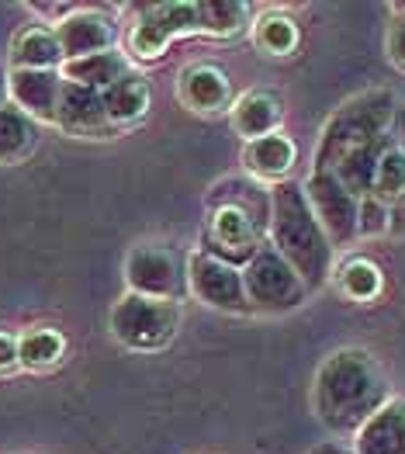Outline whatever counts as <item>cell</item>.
I'll return each mask as SVG.
<instances>
[{"label":"cell","mask_w":405,"mask_h":454,"mask_svg":"<svg viewBox=\"0 0 405 454\" xmlns=\"http://www.w3.org/2000/svg\"><path fill=\"white\" fill-rule=\"evenodd\" d=\"M170 38L174 35L167 32V25H163L149 7H143V18L136 21V28H132V35H129V45H132V52L143 56V59H160V56L167 52Z\"/></svg>","instance_id":"cell-24"},{"label":"cell","mask_w":405,"mask_h":454,"mask_svg":"<svg viewBox=\"0 0 405 454\" xmlns=\"http://www.w3.org/2000/svg\"><path fill=\"white\" fill-rule=\"evenodd\" d=\"M105 98V112L114 129L121 125H132L149 112V83L143 74H125L118 83H111L108 90L101 94Z\"/></svg>","instance_id":"cell-18"},{"label":"cell","mask_w":405,"mask_h":454,"mask_svg":"<svg viewBox=\"0 0 405 454\" xmlns=\"http://www.w3.org/2000/svg\"><path fill=\"white\" fill-rule=\"evenodd\" d=\"M181 326V305L146 299V295H125L111 309V333L129 350H160L174 340Z\"/></svg>","instance_id":"cell-5"},{"label":"cell","mask_w":405,"mask_h":454,"mask_svg":"<svg viewBox=\"0 0 405 454\" xmlns=\"http://www.w3.org/2000/svg\"><path fill=\"white\" fill-rule=\"evenodd\" d=\"M308 454H350L347 448H339V444H332V441H326V444H315Z\"/></svg>","instance_id":"cell-30"},{"label":"cell","mask_w":405,"mask_h":454,"mask_svg":"<svg viewBox=\"0 0 405 454\" xmlns=\"http://www.w3.org/2000/svg\"><path fill=\"white\" fill-rule=\"evenodd\" d=\"M392 121H395V98L388 90H364L357 98H350L343 108H336L319 150H315V170H332L350 150H361L374 139L392 136Z\"/></svg>","instance_id":"cell-4"},{"label":"cell","mask_w":405,"mask_h":454,"mask_svg":"<svg viewBox=\"0 0 405 454\" xmlns=\"http://www.w3.org/2000/svg\"><path fill=\"white\" fill-rule=\"evenodd\" d=\"M370 194H374L378 201H385V205L405 194V150L399 146V143H392L388 150L381 153L378 170H374Z\"/></svg>","instance_id":"cell-22"},{"label":"cell","mask_w":405,"mask_h":454,"mask_svg":"<svg viewBox=\"0 0 405 454\" xmlns=\"http://www.w3.org/2000/svg\"><path fill=\"white\" fill-rule=\"evenodd\" d=\"M187 288L198 302L212 305V309H225V312L250 309L246 288H243V270L205 254V250L187 257Z\"/></svg>","instance_id":"cell-9"},{"label":"cell","mask_w":405,"mask_h":454,"mask_svg":"<svg viewBox=\"0 0 405 454\" xmlns=\"http://www.w3.org/2000/svg\"><path fill=\"white\" fill-rule=\"evenodd\" d=\"M243 288H246V305L260 312H284L305 302L308 288L298 278V270L274 247L270 239L257 250V257L243 267Z\"/></svg>","instance_id":"cell-7"},{"label":"cell","mask_w":405,"mask_h":454,"mask_svg":"<svg viewBox=\"0 0 405 454\" xmlns=\"http://www.w3.org/2000/svg\"><path fill=\"white\" fill-rule=\"evenodd\" d=\"M270 247L298 270L308 292L323 288L332 274V243L323 232L305 188L295 181H281L270 188Z\"/></svg>","instance_id":"cell-3"},{"label":"cell","mask_w":405,"mask_h":454,"mask_svg":"<svg viewBox=\"0 0 405 454\" xmlns=\"http://www.w3.org/2000/svg\"><path fill=\"white\" fill-rule=\"evenodd\" d=\"M11 101V90H7V70L0 67V108Z\"/></svg>","instance_id":"cell-31"},{"label":"cell","mask_w":405,"mask_h":454,"mask_svg":"<svg viewBox=\"0 0 405 454\" xmlns=\"http://www.w3.org/2000/svg\"><path fill=\"white\" fill-rule=\"evenodd\" d=\"M18 364V340L11 333H0V372Z\"/></svg>","instance_id":"cell-29"},{"label":"cell","mask_w":405,"mask_h":454,"mask_svg":"<svg viewBox=\"0 0 405 454\" xmlns=\"http://www.w3.org/2000/svg\"><path fill=\"white\" fill-rule=\"evenodd\" d=\"M59 74L70 83H80V87H90V90L105 94L111 83H118L125 74H132V67H129V59L118 49H108V52H94V56L63 63Z\"/></svg>","instance_id":"cell-17"},{"label":"cell","mask_w":405,"mask_h":454,"mask_svg":"<svg viewBox=\"0 0 405 454\" xmlns=\"http://www.w3.org/2000/svg\"><path fill=\"white\" fill-rule=\"evenodd\" d=\"M315 413L336 434H357L388 399V375L361 347L332 350L315 372Z\"/></svg>","instance_id":"cell-1"},{"label":"cell","mask_w":405,"mask_h":454,"mask_svg":"<svg viewBox=\"0 0 405 454\" xmlns=\"http://www.w3.org/2000/svg\"><path fill=\"white\" fill-rule=\"evenodd\" d=\"M257 42L270 56H288L298 45V25L288 18H263L257 25Z\"/></svg>","instance_id":"cell-26"},{"label":"cell","mask_w":405,"mask_h":454,"mask_svg":"<svg viewBox=\"0 0 405 454\" xmlns=\"http://www.w3.org/2000/svg\"><path fill=\"white\" fill-rule=\"evenodd\" d=\"M388 229V205L378 201L374 194L361 198V212H357V236H378Z\"/></svg>","instance_id":"cell-27"},{"label":"cell","mask_w":405,"mask_h":454,"mask_svg":"<svg viewBox=\"0 0 405 454\" xmlns=\"http://www.w3.org/2000/svg\"><path fill=\"white\" fill-rule=\"evenodd\" d=\"M385 49H388V59H392L399 70H405V14H399V18L392 21Z\"/></svg>","instance_id":"cell-28"},{"label":"cell","mask_w":405,"mask_h":454,"mask_svg":"<svg viewBox=\"0 0 405 454\" xmlns=\"http://www.w3.org/2000/svg\"><path fill=\"white\" fill-rule=\"evenodd\" d=\"M38 143V121H32L18 105H4L0 108V163H18Z\"/></svg>","instance_id":"cell-20"},{"label":"cell","mask_w":405,"mask_h":454,"mask_svg":"<svg viewBox=\"0 0 405 454\" xmlns=\"http://www.w3.org/2000/svg\"><path fill=\"white\" fill-rule=\"evenodd\" d=\"M11 70H63V49L56 28L28 25L11 45Z\"/></svg>","instance_id":"cell-14"},{"label":"cell","mask_w":405,"mask_h":454,"mask_svg":"<svg viewBox=\"0 0 405 454\" xmlns=\"http://www.w3.org/2000/svg\"><path fill=\"white\" fill-rule=\"evenodd\" d=\"M295 160H298L295 143H292L288 136H281V132L263 136V139H250L246 150H243L246 170H250L253 177L274 181V184H281V181L288 177V170L295 167Z\"/></svg>","instance_id":"cell-15"},{"label":"cell","mask_w":405,"mask_h":454,"mask_svg":"<svg viewBox=\"0 0 405 454\" xmlns=\"http://www.w3.org/2000/svg\"><path fill=\"white\" fill-rule=\"evenodd\" d=\"M246 4L239 0H198V18H201V32L212 35H232L243 28L246 21Z\"/></svg>","instance_id":"cell-23"},{"label":"cell","mask_w":405,"mask_h":454,"mask_svg":"<svg viewBox=\"0 0 405 454\" xmlns=\"http://www.w3.org/2000/svg\"><path fill=\"white\" fill-rule=\"evenodd\" d=\"M125 281L132 295L181 302L187 292V257L170 243H139L125 261Z\"/></svg>","instance_id":"cell-6"},{"label":"cell","mask_w":405,"mask_h":454,"mask_svg":"<svg viewBox=\"0 0 405 454\" xmlns=\"http://www.w3.org/2000/svg\"><path fill=\"white\" fill-rule=\"evenodd\" d=\"M267 229H270V191L257 188L253 181H222L208 194L205 254L243 270L267 243Z\"/></svg>","instance_id":"cell-2"},{"label":"cell","mask_w":405,"mask_h":454,"mask_svg":"<svg viewBox=\"0 0 405 454\" xmlns=\"http://www.w3.org/2000/svg\"><path fill=\"white\" fill-rule=\"evenodd\" d=\"M339 288L354 299V302H370L381 292V270L370 261H350L339 270Z\"/></svg>","instance_id":"cell-25"},{"label":"cell","mask_w":405,"mask_h":454,"mask_svg":"<svg viewBox=\"0 0 405 454\" xmlns=\"http://www.w3.org/2000/svg\"><path fill=\"white\" fill-rule=\"evenodd\" d=\"M63 350H66V340L56 330H32L18 340V364L42 372V368H52L63 357Z\"/></svg>","instance_id":"cell-21"},{"label":"cell","mask_w":405,"mask_h":454,"mask_svg":"<svg viewBox=\"0 0 405 454\" xmlns=\"http://www.w3.org/2000/svg\"><path fill=\"white\" fill-rule=\"evenodd\" d=\"M181 98L187 108L194 112H219L229 105L232 90H229V76L219 67H191L181 76Z\"/></svg>","instance_id":"cell-19"},{"label":"cell","mask_w":405,"mask_h":454,"mask_svg":"<svg viewBox=\"0 0 405 454\" xmlns=\"http://www.w3.org/2000/svg\"><path fill=\"white\" fill-rule=\"evenodd\" d=\"M7 90L11 105H18L32 121H52L63 94V74L59 70H7Z\"/></svg>","instance_id":"cell-10"},{"label":"cell","mask_w":405,"mask_h":454,"mask_svg":"<svg viewBox=\"0 0 405 454\" xmlns=\"http://www.w3.org/2000/svg\"><path fill=\"white\" fill-rule=\"evenodd\" d=\"M350 454H405V399H388L354 434Z\"/></svg>","instance_id":"cell-13"},{"label":"cell","mask_w":405,"mask_h":454,"mask_svg":"<svg viewBox=\"0 0 405 454\" xmlns=\"http://www.w3.org/2000/svg\"><path fill=\"white\" fill-rule=\"evenodd\" d=\"M284 118V108H281V98L270 94V90H250L236 101L232 108V125L239 136L246 139H263V136H274L277 125Z\"/></svg>","instance_id":"cell-16"},{"label":"cell","mask_w":405,"mask_h":454,"mask_svg":"<svg viewBox=\"0 0 405 454\" xmlns=\"http://www.w3.org/2000/svg\"><path fill=\"white\" fill-rule=\"evenodd\" d=\"M56 38L63 49V63L94 56V52H108L114 49V21L101 11L76 7L66 21L56 25Z\"/></svg>","instance_id":"cell-11"},{"label":"cell","mask_w":405,"mask_h":454,"mask_svg":"<svg viewBox=\"0 0 405 454\" xmlns=\"http://www.w3.org/2000/svg\"><path fill=\"white\" fill-rule=\"evenodd\" d=\"M56 125L70 136H111L114 125L105 112V98L90 87H80L63 80V94H59V108H56Z\"/></svg>","instance_id":"cell-12"},{"label":"cell","mask_w":405,"mask_h":454,"mask_svg":"<svg viewBox=\"0 0 405 454\" xmlns=\"http://www.w3.org/2000/svg\"><path fill=\"white\" fill-rule=\"evenodd\" d=\"M301 188H305V198H308V205H312V212H315L323 232L330 236L332 250L336 247H350L357 239L361 198L343 188L332 170H312Z\"/></svg>","instance_id":"cell-8"}]
</instances>
